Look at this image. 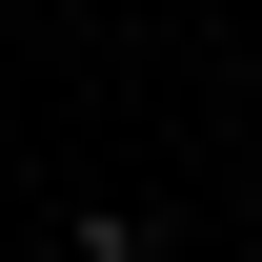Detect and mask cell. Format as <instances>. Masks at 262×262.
<instances>
[{
    "mask_svg": "<svg viewBox=\"0 0 262 262\" xmlns=\"http://www.w3.org/2000/svg\"><path fill=\"white\" fill-rule=\"evenodd\" d=\"M61 242H81V262H162V242H141V222H61Z\"/></svg>",
    "mask_w": 262,
    "mask_h": 262,
    "instance_id": "1",
    "label": "cell"
},
{
    "mask_svg": "<svg viewBox=\"0 0 262 262\" xmlns=\"http://www.w3.org/2000/svg\"><path fill=\"white\" fill-rule=\"evenodd\" d=\"M242 262H262V242H242Z\"/></svg>",
    "mask_w": 262,
    "mask_h": 262,
    "instance_id": "2",
    "label": "cell"
}]
</instances>
